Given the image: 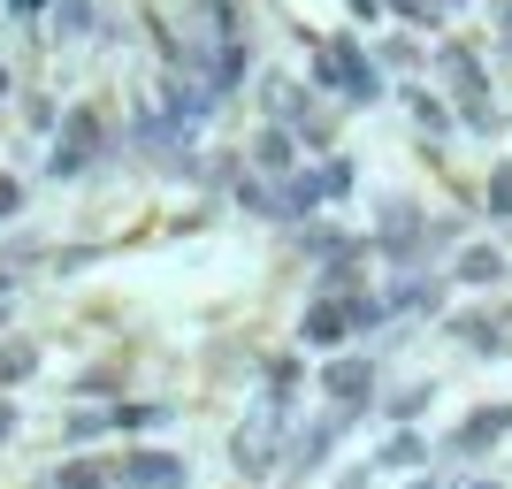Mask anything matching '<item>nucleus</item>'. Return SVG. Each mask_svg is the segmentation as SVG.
<instances>
[{"instance_id": "nucleus-1", "label": "nucleus", "mask_w": 512, "mask_h": 489, "mask_svg": "<svg viewBox=\"0 0 512 489\" xmlns=\"http://www.w3.org/2000/svg\"><path fill=\"white\" fill-rule=\"evenodd\" d=\"M123 482H138V489H176V459H146V451H138V459H123Z\"/></svg>"}, {"instance_id": "nucleus-2", "label": "nucleus", "mask_w": 512, "mask_h": 489, "mask_svg": "<svg viewBox=\"0 0 512 489\" xmlns=\"http://www.w3.org/2000/svg\"><path fill=\"white\" fill-rule=\"evenodd\" d=\"M107 467H62V489H100Z\"/></svg>"}, {"instance_id": "nucleus-3", "label": "nucleus", "mask_w": 512, "mask_h": 489, "mask_svg": "<svg viewBox=\"0 0 512 489\" xmlns=\"http://www.w3.org/2000/svg\"><path fill=\"white\" fill-rule=\"evenodd\" d=\"M0 436H8V413H0Z\"/></svg>"}]
</instances>
